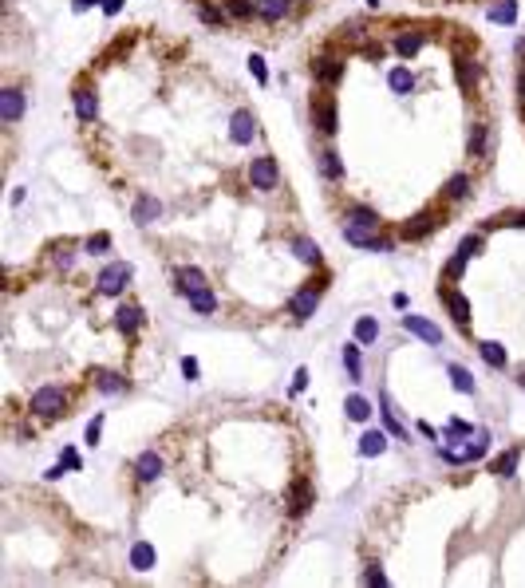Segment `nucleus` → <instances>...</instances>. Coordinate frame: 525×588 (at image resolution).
I'll return each mask as SVG.
<instances>
[{"label": "nucleus", "instance_id": "10", "mask_svg": "<svg viewBox=\"0 0 525 588\" xmlns=\"http://www.w3.org/2000/svg\"><path fill=\"white\" fill-rule=\"evenodd\" d=\"M162 470H166V462L159 458V450H143L135 458V474H138V482H154V478H162Z\"/></svg>", "mask_w": 525, "mask_h": 588}, {"label": "nucleus", "instance_id": "38", "mask_svg": "<svg viewBox=\"0 0 525 588\" xmlns=\"http://www.w3.org/2000/svg\"><path fill=\"white\" fill-rule=\"evenodd\" d=\"M486 126H474V131H470V154H474V158H482V154H486Z\"/></svg>", "mask_w": 525, "mask_h": 588}, {"label": "nucleus", "instance_id": "26", "mask_svg": "<svg viewBox=\"0 0 525 588\" xmlns=\"http://www.w3.org/2000/svg\"><path fill=\"white\" fill-rule=\"evenodd\" d=\"M293 253L305 261V265H320V245L308 241V237H293Z\"/></svg>", "mask_w": 525, "mask_h": 588}, {"label": "nucleus", "instance_id": "42", "mask_svg": "<svg viewBox=\"0 0 525 588\" xmlns=\"http://www.w3.org/2000/svg\"><path fill=\"white\" fill-rule=\"evenodd\" d=\"M99 434H103V415H95L91 423H87V446H95Z\"/></svg>", "mask_w": 525, "mask_h": 588}, {"label": "nucleus", "instance_id": "3", "mask_svg": "<svg viewBox=\"0 0 525 588\" xmlns=\"http://www.w3.org/2000/svg\"><path fill=\"white\" fill-rule=\"evenodd\" d=\"M131 277H135V272H131L127 261H111V265H103V272H99L95 284H99V293H103V296H119Z\"/></svg>", "mask_w": 525, "mask_h": 588}, {"label": "nucleus", "instance_id": "2", "mask_svg": "<svg viewBox=\"0 0 525 588\" xmlns=\"http://www.w3.org/2000/svg\"><path fill=\"white\" fill-rule=\"evenodd\" d=\"M63 407H67V391L56 387V383H48V387H40L32 395V415H40V418H56Z\"/></svg>", "mask_w": 525, "mask_h": 588}, {"label": "nucleus", "instance_id": "43", "mask_svg": "<svg viewBox=\"0 0 525 588\" xmlns=\"http://www.w3.org/2000/svg\"><path fill=\"white\" fill-rule=\"evenodd\" d=\"M229 13L237 16V20H245V16H253V4H249V0H229Z\"/></svg>", "mask_w": 525, "mask_h": 588}, {"label": "nucleus", "instance_id": "20", "mask_svg": "<svg viewBox=\"0 0 525 588\" xmlns=\"http://www.w3.org/2000/svg\"><path fill=\"white\" fill-rule=\"evenodd\" d=\"M435 225H439V221H435V213H419V218H411V221L403 225V237H407V241H415V237H427Z\"/></svg>", "mask_w": 525, "mask_h": 588}, {"label": "nucleus", "instance_id": "39", "mask_svg": "<svg viewBox=\"0 0 525 588\" xmlns=\"http://www.w3.org/2000/svg\"><path fill=\"white\" fill-rule=\"evenodd\" d=\"M308 502H312V493H308V486H296L293 490V514H305Z\"/></svg>", "mask_w": 525, "mask_h": 588}, {"label": "nucleus", "instance_id": "34", "mask_svg": "<svg viewBox=\"0 0 525 588\" xmlns=\"http://www.w3.org/2000/svg\"><path fill=\"white\" fill-rule=\"evenodd\" d=\"M446 371H451V379H454V387H458V391H462V395H474V375H470V371L458 368V364H451Z\"/></svg>", "mask_w": 525, "mask_h": 588}, {"label": "nucleus", "instance_id": "30", "mask_svg": "<svg viewBox=\"0 0 525 588\" xmlns=\"http://www.w3.org/2000/svg\"><path fill=\"white\" fill-rule=\"evenodd\" d=\"M490 20H494V24H513V20H517V0L494 4V8H490Z\"/></svg>", "mask_w": 525, "mask_h": 588}, {"label": "nucleus", "instance_id": "44", "mask_svg": "<svg viewBox=\"0 0 525 588\" xmlns=\"http://www.w3.org/2000/svg\"><path fill=\"white\" fill-rule=\"evenodd\" d=\"M364 585H387V576H383V569H379V564H371V569L364 573Z\"/></svg>", "mask_w": 525, "mask_h": 588}, {"label": "nucleus", "instance_id": "50", "mask_svg": "<svg viewBox=\"0 0 525 588\" xmlns=\"http://www.w3.org/2000/svg\"><path fill=\"white\" fill-rule=\"evenodd\" d=\"M91 4H95V0H75V8H79V13H83V8H91Z\"/></svg>", "mask_w": 525, "mask_h": 588}, {"label": "nucleus", "instance_id": "29", "mask_svg": "<svg viewBox=\"0 0 525 588\" xmlns=\"http://www.w3.org/2000/svg\"><path fill=\"white\" fill-rule=\"evenodd\" d=\"M344 411H348L352 423H367V418H371V403H367L364 395H352V399L344 403Z\"/></svg>", "mask_w": 525, "mask_h": 588}, {"label": "nucleus", "instance_id": "47", "mask_svg": "<svg viewBox=\"0 0 525 588\" xmlns=\"http://www.w3.org/2000/svg\"><path fill=\"white\" fill-rule=\"evenodd\" d=\"M305 387H308V371L300 368V371L293 375V391H305Z\"/></svg>", "mask_w": 525, "mask_h": 588}, {"label": "nucleus", "instance_id": "37", "mask_svg": "<svg viewBox=\"0 0 525 588\" xmlns=\"http://www.w3.org/2000/svg\"><path fill=\"white\" fill-rule=\"evenodd\" d=\"M466 190H470V178H466V174H454L451 182H446V197H451V202L466 197Z\"/></svg>", "mask_w": 525, "mask_h": 588}, {"label": "nucleus", "instance_id": "49", "mask_svg": "<svg viewBox=\"0 0 525 588\" xmlns=\"http://www.w3.org/2000/svg\"><path fill=\"white\" fill-rule=\"evenodd\" d=\"M119 8H122V0H103V13H107V16H115Z\"/></svg>", "mask_w": 525, "mask_h": 588}, {"label": "nucleus", "instance_id": "12", "mask_svg": "<svg viewBox=\"0 0 525 588\" xmlns=\"http://www.w3.org/2000/svg\"><path fill=\"white\" fill-rule=\"evenodd\" d=\"M72 99H75V115H79L83 123H95V119H99V99H95V91H91V87H79Z\"/></svg>", "mask_w": 525, "mask_h": 588}, {"label": "nucleus", "instance_id": "35", "mask_svg": "<svg viewBox=\"0 0 525 588\" xmlns=\"http://www.w3.org/2000/svg\"><path fill=\"white\" fill-rule=\"evenodd\" d=\"M419 48H423V36H399V40H395V51H399L403 60L419 56Z\"/></svg>", "mask_w": 525, "mask_h": 588}, {"label": "nucleus", "instance_id": "15", "mask_svg": "<svg viewBox=\"0 0 525 588\" xmlns=\"http://www.w3.org/2000/svg\"><path fill=\"white\" fill-rule=\"evenodd\" d=\"M131 569H135V573L154 569V545H150V541H135V545H131Z\"/></svg>", "mask_w": 525, "mask_h": 588}, {"label": "nucleus", "instance_id": "6", "mask_svg": "<svg viewBox=\"0 0 525 588\" xmlns=\"http://www.w3.org/2000/svg\"><path fill=\"white\" fill-rule=\"evenodd\" d=\"M478 253H482V237H478V233H470V237H462V245L454 249V257H451V281L454 277H462V269L466 265H470V257H478Z\"/></svg>", "mask_w": 525, "mask_h": 588}, {"label": "nucleus", "instance_id": "14", "mask_svg": "<svg viewBox=\"0 0 525 588\" xmlns=\"http://www.w3.org/2000/svg\"><path fill=\"white\" fill-rule=\"evenodd\" d=\"M312 72H316V79H324V83H340V79H344V63L332 60V56H320V60H312Z\"/></svg>", "mask_w": 525, "mask_h": 588}, {"label": "nucleus", "instance_id": "52", "mask_svg": "<svg viewBox=\"0 0 525 588\" xmlns=\"http://www.w3.org/2000/svg\"><path fill=\"white\" fill-rule=\"evenodd\" d=\"M517 91H522V99H525V72H522V83H517Z\"/></svg>", "mask_w": 525, "mask_h": 588}, {"label": "nucleus", "instance_id": "16", "mask_svg": "<svg viewBox=\"0 0 525 588\" xmlns=\"http://www.w3.org/2000/svg\"><path fill=\"white\" fill-rule=\"evenodd\" d=\"M138 324H143V308H138V304H122L119 312H115V328L127 332V336L138 332Z\"/></svg>", "mask_w": 525, "mask_h": 588}, {"label": "nucleus", "instance_id": "4", "mask_svg": "<svg viewBox=\"0 0 525 588\" xmlns=\"http://www.w3.org/2000/svg\"><path fill=\"white\" fill-rule=\"evenodd\" d=\"M249 182H253V190H277V182H281V170H277V158L273 154H261V158L249 162Z\"/></svg>", "mask_w": 525, "mask_h": 588}, {"label": "nucleus", "instance_id": "23", "mask_svg": "<svg viewBox=\"0 0 525 588\" xmlns=\"http://www.w3.org/2000/svg\"><path fill=\"white\" fill-rule=\"evenodd\" d=\"M95 387L107 395H119V391H127V379H122L119 371H95Z\"/></svg>", "mask_w": 525, "mask_h": 588}, {"label": "nucleus", "instance_id": "45", "mask_svg": "<svg viewBox=\"0 0 525 588\" xmlns=\"http://www.w3.org/2000/svg\"><path fill=\"white\" fill-rule=\"evenodd\" d=\"M182 375H186V379H190V383H194L197 375H202V368H197V359H190V356L182 359Z\"/></svg>", "mask_w": 525, "mask_h": 588}, {"label": "nucleus", "instance_id": "25", "mask_svg": "<svg viewBox=\"0 0 525 588\" xmlns=\"http://www.w3.org/2000/svg\"><path fill=\"white\" fill-rule=\"evenodd\" d=\"M348 221L360 225V229H379V213L375 209H367V206H352L348 209Z\"/></svg>", "mask_w": 525, "mask_h": 588}, {"label": "nucleus", "instance_id": "5", "mask_svg": "<svg viewBox=\"0 0 525 588\" xmlns=\"http://www.w3.org/2000/svg\"><path fill=\"white\" fill-rule=\"evenodd\" d=\"M320 284H305V288H296L293 300H289V312H293L296 320H308V316H316V304H320Z\"/></svg>", "mask_w": 525, "mask_h": 588}, {"label": "nucleus", "instance_id": "19", "mask_svg": "<svg viewBox=\"0 0 525 588\" xmlns=\"http://www.w3.org/2000/svg\"><path fill=\"white\" fill-rule=\"evenodd\" d=\"M387 87L395 91V95H411V91H415V75L407 72V67H391V72H387Z\"/></svg>", "mask_w": 525, "mask_h": 588}, {"label": "nucleus", "instance_id": "28", "mask_svg": "<svg viewBox=\"0 0 525 588\" xmlns=\"http://www.w3.org/2000/svg\"><path fill=\"white\" fill-rule=\"evenodd\" d=\"M517 458H522L517 450L498 454V458H494V466H490V474H498V478H513V470H517Z\"/></svg>", "mask_w": 525, "mask_h": 588}, {"label": "nucleus", "instance_id": "21", "mask_svg": "<svg viewBox=\"0 0 525 588\" xmlns=\"http://www.w3.org/2000/svg\"><path fill=\"white\" fill-rule=\"evenodd\" d=\"M387 450V434L383 430H367L364 439H360V454L364 458H375V454H383Z\"/></svg>", "mask_w": 525, "mask_h": 588}, {"label": "nucleus", "instance_id": "24", "mask_svg": "<svg viewBox=\"0 0 525 588\" xmlns=\"http://www.w3.org/2000/svg\"><path fill=\"white\" fill-rule=\"evenodd\" d=\"M344 368H348V375H352L355 383L364 379V359H360V340L344 348Z\"/></svg>", "mask_w": 525, "mask_h": 588}, {"label": "nucleus", "instance_id": "1", "mask_svg": "<svg viewBox=\"0 0 525 588\" xmlns=\"http://www.w3.org/2000/svg\"><path fill=\"white\" fill-rule=\"evenodd\" d=\"M486 450H490V434H486V430H474V434L466 439V446H462V450L439 446V458H442V462L462 466V462H478V458H486Z\"/></svg>", "mask_w": 525, "mask_h": 588}, {"label": "nucleus", "instance_id": "32", "mask_svg": "<svg viewBox=\"0 0 525 588\" xmlns=\"http://www.w3.org/2000/svg\"><path fill=\"white\" fill-rule=\"evenodd\" d=\"M186 296H190V308H194V312H213V308H218V300H213L209 288H194V293H186Z\"/></svg>", "mask_w": 525, "mask_h": 588}, {"label": "nucleus", "instance_id": "8", "mask_svg": "<svg viewBox=\"0 0 525 588\" xmlns=\"http://www.w3.org/2000/svg\"><path fill=\"white\" fill-rule=\"evenodd\" d=\"M312 123L324 131V135H336V126H340V119H336V103H332L328 95L312 99Z\"/></svg>", "mask_w": 525, "mask_h": 588}, {"label": "nucleus", "instance_id": "18", "mask_svg": "<svg viewBox=\"0 0 525 588\" xmlns=\"http://www.w3.org/2000/svg\"><path fill=\"white\" fill-rule=\"evenodd\" d=\"M478 356L486 359L490 368H506V364H510V356H506V348H501L498 340H482L478 343Z\"/></svg>", "mask_w": 525, "mask_h": 588}, {"label": "nucleus", "instance_id": "27", "mask_svg": "<svg viewBox=\"0 0 525 588\" xmlns=\"http://www.w3.org/2000/svg\"><path fill=\"white\" fill-rule=\"evenodd\" d=\"M379 411H383V423H387V430L395 434V439H407V427L395 418V407H391V399L387 395H379Z\"/></svg>", "mask_w": 525, "mask_h": 588}, {"label": "nucleus", "instance_id": "53", "mask_svg": "<svg viewBox=\"0 0 525 588\" xmlns=\"http://www.w3.org/2000/svg\"><path fill=\"white\" fill-rule=\"evenodd\" d=\"M367 4H371V8H379V0H367Z\"/></svg>", "mask_w": 525, "mask_h": 588}, {"label": "nucleus", "instance_id": "41", "mask_svg": "<svg viewBox=\"0 0 525 588\" xmlns=\"http://www.w3.org/2000/svg\"><path fill=\"white\" fill-rule=\"evenodd\" d=\"M111 249V237L107 233H95V237H87V253H107Z\"/></svg>", "mask_w": 525, "mask_h": 588}, {"label": "nucleus", "instance_id": "9", "mask_svg": "<svg viewBox=\"0 0 525 588\" xmlns=\"http://www.w3.org/2000/svg\"><path fill=\"white\" fill-rule=\"evenodd\" d=\"M20 115H24V91L20 87H4L0 91V119L4 123H20Z\"/></svg>", "mask_w": 525, "mask_h": 588}, {"label": "nucleus", "instance_id": "36", "mask_svg": "<svg viewBox=\"0 0 525 588\" xmlns=\"http://www.w3.org/2000/svg\"><path fill=\"white\" fill-rule=\"evenodd\" d=\"M182 293H194V288H206V277H202V269H182Z\"/></svg>", "mask_w": 525, "mask_h": 588}, {"label": "nucleus", "instance_id": "13", "mask_svg": "<svg viewBox=\"0 0 525 588\" xmlns=\"http://www.w3.org/2000/svg\"><path fill=\"white\" fill-rule=\"evenodd\" d=\"M162 213V206H159V197H150V194H138L135 197V209H131V218L138 221V225H150V221Z\"/></svg>", "mask_w": 525, "mask_h": 588}, {"label": "nucleus", "instance_id": "7", "mask_svg": "<svg viewBox=\"0 0 525 588\" xmlns=\"http://www.w3.org/2000/svg\"><path fill=\"white\" fill-rule=\"evenodd\" d=\"M257 135V119H253V111H233V119H229V138L237 142V147H249Z\"/></svg>", "mask_w": 525, "mask_h": 588}, {"label": "nucleus", "instance_id": "51", "mask_svg": "<svg viewBox=\"0 0 525 588\" xmlns=\"http://www.w3.org/2000/svg\"><path fill=\"white\" fill-rule=\"evenodd\" d=\"M510 225H525V213H517V218H510Z\"/></svg>", "mask_w": 525, "mask_h": 588}, {"label": "nucleus", "instance_id": "48", "mask_svg": "<svg viewBox=\"0 0 525 588\" xmlns=\"http://www.w3.org/2000/svg\"><path fill=\"white\" fill-rule=\"evenodd\" d=\"M202 20H206V24H221V13L218 8H202Z\"/></svg>", "mask_w": 525, "mask_h": 588}, {"label": "nucleus", "instance_id": "11", "mask_svg": "<svg viewBox=\"0 0 525 588\" xmlns=\"http://www.w3.org/2000/svg\"><path fill=\"white\" fill-rule=\"evenodd\" d=\"M403 328L411 332V336H419V340H427V343H442V328L430 324L427 316H403Z\"/></svg>", "mask_w": 525, "mask_h": 588}, {"label": "nucleus", "instance_id": "40", "mask_svg": "<svg viewBox=\"0 0 525 588\" xmlns=\"http://www.w3.org/2000/svg\"><path fill=\"white\" fill-rule=\"evenodd\" d=\"M249 72H253L257 83H269V67H265V60H261V56H249Z\"/></svg>", "mask_w": 525, "mask_h": 588}, {"label": "nucleus", "instance_id": "46", "mask_svg": "<svg viewBox=\"0 0 525 588\" xmlns=\"http://www.w3.org/2000/svg\"><path fill=\"white\" fill-rule=\"evenodd\" d=\"M63 466H67V470H79V454L72 450V446H67V450H63V458H60Z\"/></svg>", "mask_w": 525, "mask_h": 588}, {"label": "nucleus", "instance_id": "17", "mask_svg": "<svg viewBox=\"0 0 525 588\" xmlns=\"http://www.w3.org/2000/svg\"><path fill=\"white\" fill-rule=\"evenodd\" d=\"M442 300H446V308H451L454 324H470V300H466L462 293H454V288H446V293H442Z\"/></svg>", "mask_w": 525, "mask_h": 588}, {"label": "nucleus", "instance_id": "33", "mask_svg": "<svg viewBox=\"0 0 525 588\" xmlns=\"http://www.w3.org/2000/svg\"><path fill=\"white\" fill-rule=\"evenodd\" d=\"M320 174H324V178H340L344 174V162H340L336 150H324V154H320Z\"/></svg>", "mask_w": 525, "mask_h": 588}, {"label": "nucleus", "instance_id": "31", "mask_svg": "<svg viewBox=\"0 0 525 588\" xmlns=\"http://www.w3.org/2000/svg\"><path fill=\"white\" fill-rule=\"evenodd\" d=\"M355 340H360V343H375L379 340L375 316H360V320H355Z\"/></svg>", "mask_w": 525, "mask_h": 588}, {"label": "nucleus", "instance_id": "22", "mask_svg": "<svg viewBox=\"0 0 525 588\" xmlns=\"http://www.w3.org/2000/svg\"><path fill=\"white\" fill-rule=\"evenodd\" d=\"M289 8H293V0H257V13L265 20H284Z\"/></svg>", "mask_w": 525, "mask_h": 588}]
</instances>
